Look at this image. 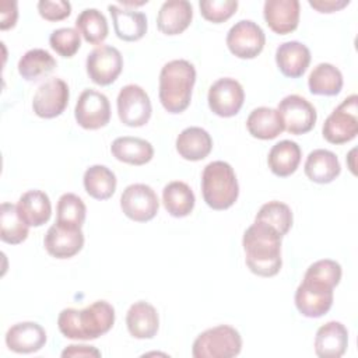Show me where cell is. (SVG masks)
I'll return each mask as SVG.
<instances>
[{
    "label": "cell",
    "instance_id": "cell-11",
    "mask_svg": "<svg viewBox=\"0 0 358 358\" xmlns=\"http://www.w3.org/2000/svg\"><path fill=\"white\" fill-rule=\"evenodd\" d=\"M74 116L77 123L87 130L105 127L110 120V103L105 94L87 88L76 103Z\"/></svg>",
    "mask_w": 358,
    "mask_h": 358
},
{
    "label": "cell",
    "instance_id": "cell-44",
    "mask_svg": "<svg viewBox=\"0 0 358 358\" xmlns=\"http://www.w3.org/2000/svg\"><path fill=\"white\" fill-rule=\"evenodd\" d=\"M350 4V0H309V6L319 13H334Z\"/></svg>",
    "mask_w": 358,
    "mask_h": 358
},
{
    "label": "cell",
    "instance_id": "cell-32",
    "mask_svg": "<svg viewBox=\"0 0 358 358\" xmlns=\"http://www.w3.org/2000/svg\"><path fill=\"white\" fill-rule=\"evenodd\" d=\"M308 87L315 95L334 96L343 88V74L331 63H319L309 74Z\"/></svg>",
    "mask_w": 358,
    "mask_h": 358
},
{
    "label": "cell",
    "instance_id": "cell-13",
    "mask_svg": "<svg viewBox=\"0 0 358 358\" xmlns=\"http://www.w3.org/2000/svg\"><path fill=\"white\" fill-rule=\"evenodd\" d=\"M87 74L98 85H109L116 81L123 69L122 53L110 46L101 45L87 56Z\"/></svg>",
    "mask_w": 358,
    "mask_h": 358
},
{
    "label": "cell",
    "instance_id": "cell-40",
    "mask_svg": "<svg viewBox=\"0 0 358 358\" xmlns=\"http://www.w3.org/2000/svg\"><path fill=\"white\" fill-rule=\"evenodd\" d=\"M201 15L214 24H220L231 18L236 8L238 1L236 0H203L199 3Z\"/></svg>",
    "mask_w": 358,
    "mask_h": 358
},
{
    "label": "cell",
    "instance_id": "cell-36",
    "mask_svg": "<svg viewBox=\"0 0 358 358\" xmlns=\"http://www.w3.org/2000/svg\"><path fill=\"white\" fill-rule=\"evenodd\" d=\"M255 221H260L275 229L281 236L288 234V231L292 227V211L289 206H287L282 201H268L260 207L257 211Z\"/></svg>",
    "mask_w": 358,
    "mask_h": 358
},
{
    "label": "cell",
    "instance_id": "cell-38",
    "mask_svg": "<svg viewBox=\"0 0 358 358\" xmlns=\"http://www.w3.org/2000/svg\"><path fill=\"white\" fill-rule=\"evenodd\" d=\"M49 45L57 55L73 57L81 46V35L76 28H57L50 34Z\"/></svg>",
    "mask_w": 358,
    "mask_h": 358
},
{
    "label": "cell",
    "instance_id": "cell-42",
    "mask_svg": "<svg viewBox=\"0 0 358 358\" xmlns=\"http://www.w3.org/2000/svg\"><path fill=\"white\" fill-rule=\"evenodd\" d=\"M0 29L6 31L15 25L18 18L17 1L14 0H1L0 1Z\"/></svg>",
    "mask_w": 358,
    "mask_h": 358
},
{
    "label": "cell",
    "instance_id": "cell-37",
    "mask_svg": "<svg viewBox=\"0 0 358 358\" xmlns=\"http://www.w3.org/2000/svg\"><path fill=\"white\" fill-rule=\"evenodd\" d=\"M56 213H57V218H56L57 222L81 228L85 221L87 207L81 200V197H78L77 194L64 193L59 197Z\"/></svg>",
    "mask_w": 358,
    "mask_h": 358
},
{
    "label": "cell",
    "instance_id": "cell-22",
    "mask_svg": "<svg viewBox=\"0 0 358 358\" xmlns=\"http://www.w3.org/2000/svg\"><path fill=\"white\" fill-rule=\"evenodd\" d=\"M193 7L187 0H168L159 7L157 27L165 35H179L192 22Z\"/></svg>",
    "mask_w": 358,
    "mask_h": 358
},
{
    "label": "cell",
    "instance_id": "cell-43",
    "mask_svg": "<svg viewBox=\"0 0 358 358\" xmlns=\"http://www.w3.org/2000/svg\"><path fill=\"white\" fill-rule=\"evenodd\" d=\"M63 358H74V357H101V351L96 350L92 345H85V344H71L67 345L62 351Z\"/></svg>",
    "mask_w": 358,
    "mask_h": 358
},
{
    "label": "cell",
    "instance_id": "cell-24",
    "mask_svg": "<svg viewBox=\"0 0 358 358\" xmlns=\"http://www.w3.org/2000/svg\"><path fill=\"white\" fill-rule=\"evenodd\" d=\"M305 175L315 183H330L341 172V165L333 151L317 148L309 152L303 166Z\"/></svg>",
    "mask_w": 358,
    "mask_h": 358
},
{
    "label": "cell",
    "instance_id": "cell-21",
    "mask_svg": "<svg viewBox=\"0 0 358 358\" xmlns=\"http://www.w3.org/2000/svg\"><path fill=\"white\" fill-rule=\"evenodd\" d=\"M275 63L285 77L298 78L309 67L310 50L298 41L282 42L275 50Z\"/></svg>",
    "mask_w": 358,
    "mask_h": 358
},
{
    "label": "cell",
    "instance_id": "cell-19",
    "mask_svg": "<svg viewBox=\"0 0 358 358\" xmlns=\"http://www.w3.org/2000/svg\"><path fill=\"white\" fill-rule=\"evenodd\" d=\"M313 345L320 358H340L348 347V330L341 322H327L317 329Z\"/></svg>",
    "mask_w": 358,
    "mask_h": 358
},
{
    "label": "cell",
    "instance_id": "cell-45",
    "mask_svg": "<svg viewBox=\"0 0 358 358\" xmlns=\"http://www.w3.org/2000/svg\"><path fill=\"white\" fill-rule=\"evenodd\" d=\"M119 4L123 6L124 8H127L129 6H143V4H147V0H143V1H126V0L123 1V0H120Z\"/></svg>",
    "mask_w": 358,
    "mask_h": 358
},
{
    "label": "cell",
    "instance_id": "cell-15",
    "mask_svg": "<svg viewBox=\"0 0 358 358\" xmlns=\"http://www.w3.org/2000/svg\"><path fill=\"white\" fill-rule=\"evenodd\" d=\"M69 85L62 78L53 77L41 84L32 98L34 112L43 119L62 115L69 103Z\"/></svg>",
    "mask_w": 358,
    "mask_h": 358
},
{
    "label": "cell",
    "instance_id": "cell-7",
    "mask_svg": "<svg viewBox=\"0 0 358 358\" xmlns=\"http://www.w3.org/2000/svg\"><path fill=\"white\" fill-rule=\"evenodd\" d=\"M117 115L123 124L140 127L151 117V101L145 90L137 84H127L120 88L116 99Z\"/></svg>",
    "mask_w": 358,
    "mask_h": 358
},
{
    "label": "cell",
    "instance_id": "cell-35",
    "mask_svg": "<svg viewBox=\"0 0 358 358\" xmlns=\"http://www.w3.org/2000/svg\"><path fill=\"white\" fill-rule=\"evenodd\" d=\"M0 238L10 245H18L28 238V225L21 220L17 204L1 203L0 207Z\"/></svg>",
    "mask_w": 358,
    "mask_h": 358
},
{
    "label": "cell",
    "instance_id": "cell-23",
    "mask_svg": "<svg viewBox=\"0 0 358 358\" xmlns=\"http://www.w3.org/2000/svg\"><path fill=\"white\" fill-rule=\"evenodd\" d=\"M126 326L134 338H152L159 329L158 312L151 303L137 301L127 310Z\"/></svg>",
    "mask_w": 358,
    "mask_h": 358
},
{
    "label": "cell",
    "instance_id": "cell-5",
    "mask_svg": "<svg viewBox=\"0 0 358 358\" xmlns=\"http://www.w3.org/2000/svg\"><path fill=\"white\" fill-rule=\"evenodd\" d=\"M242 350L239 331L228 324H220L200 333L193 341L194 358H232Z\"/></svg>",
    "mask_w": 358,
    "mask_h": 358
},
{
    "label": "cell",
    "instance_id": "cell-2",
    "mask_svg": "<svg viewBox=\"0 0 358 358\" xmlns=\"http://www.w3.org/2000/svg\"><path fill=\"white\" fill-rule=\"evenodd\" d=\"M115 323V308L106 301H95L84 309L66 308L59 313L60 333L70 340H95Z\"/></svg>",
    "mask_w": 358,
    "mask_h": 358
},
{
    "label": "cell",
    "instance_id": "cell-9",
    "mask_svg": "<svg viewBox=\"0 0 358 358\" xmlns=\"http://www.w3.org/2000/svg\"><path fill=\"white\" fill-rule=\"evenodd\" d=\"M266 35L260 25L252 20L235 22L227 34V46L239 59H255L263 50Z\"/></svg>",
    "mask_w": 358,
    "mask_h": 358
},
{
    "label": "cell",
    "instance_id": "cell-39",
    "mask_svg": "<svg viewBox=\"0 0 358 358\" xmlns=\"http://www.w3.org/2000/svg\"><path fill=\"white\" fill-rule=\"evenodd\" d=\"M341 274H343V270L340 263L331 259H322L312 263L305 271L303 277L319 280L334 288L336 285H338L341 280Z\"/></svg>",
    "mask_w": 358,
    "mask_h": 358
},
{
    "label": "cell",
    "instance_id": "cell-8",
    "mask_svg": "<svg viewBox=\"0 0 358 358\" xmlns=\"http://www.w3.org/2000/svg\"><path fill=\"white\" fill-rule=\"evenodd\" d=\"M333 289L326 282L303 277L295 291V306L306 317H320L333 305Z\"/></svg>",
    "mask_w": 358,
    "mask_h": 358
},
{
    "label": "cell",
    "instance_id": "cell-14",
    "mask_svg": "<svg viewBox=\"0 0 358 358\" xmlns=\"http://www.w3.org/2000/svg\"><path fill=\"white\" fill-rule=\"evenodd\" d=\"M208 106L221 117L235 116L245 101V91L239 81L231 77L218 78L208 90Z\"/></svg>",
    "mask_w": 358,
    "mask_h": 358
},
{
    "label": "cell",
    "instance_id": "cell-18",
    "mask_svg": "<svg viewBox=\"0 0 358 358\" xmlns=\"http://www.w3.org/2000/svg\"><path fill=\"white\" fill-rule=\"evenodd\" d=\"M46 344L45 329L35 322H20L13 324L6 333V345L17 354H31L39 351Z\"/></svg>",
    "mask_w": 358,
    "mask_h": 358
},
{
    "label": "cell",
    "instance_id": "cell-4",
    "mask_svg": "<svg viewBox=\"0 0 358 358\" xmlns=\"http://www.w3.org/2000/svg\"><path fill=\"white\" fill-rule=\"evenodd\" d=\"M201 193L213 210L229 208L239 196V185L234 168L225 161H213L204 166Z\"/></svg>",
    "mask_w": 358,
    "mask_h": 358
},
{
    "label": "cell",
    "instance_id": "cell-27",
    "mask_svg": "<svg viewBox=\"0 0 358 358\" xmlns=\"http://www.w3.org/2000/svg\"><path fill=\"white\" fill-rule=\"evenodd\" d=\"M110 152L120 162L130 165H144L152 159L154 147L144 138L123 136L112 141Z\"/></svg>",
    "mask_w": 358,
    "mask_h": 358
},
{
    "label": "cell",
    "instance_id": "cell-17",
    "mask_svg": "<svg viewBox=\"0 0 358 358\" xmlns=\"http://www.w3.org/2000/svg\"><path fill=\"white\" fill-rule=\"evenodd\" d=\"M299 13L301 4L298 0H266L263 7V15L268 28L278 35L296 29Z\"/></svg>",
    "mask_w": 358,
    "mask_h": 358
},
{
    "label": "cell",
    "instance_id": "cell-28",
    "mask_svg": "<svg viewBox=\"0 0 358 358\" xmlns=\"http://www.w3.org/2000/svg\"><path fill=\"white\" fill-rule=\"evenodd\" d=\"M301 147L295 141L281 140L275 143L268 151L267 164L274 175L280 178H287L296 171L301 162Z\"/></svg>",
    "mask_w": 358,
    "mask_h": 358
},
{
    "label": "cell",
    "instance_id": "cell-26",
    "mask_svg": "<svg viewBox=\"0 0 358 358\" xmlns=\"http://www.w3.org/2000/svg\"><path fill=\"white\" fill-rule=\"evenodd\" d=\"M21 220L28 227H42L52 215V204L49 196L42 190L25 192L17 203Z\"/></svg>",
    "mask_w": 358,
    "mask_h": 358
},
{
    "label": "cell",
    "instance_id": "cell-20",
    "mask_svg": "<svg viewBox=\"0 0 358 358\" xmlns=\"http://www.w3.org/2000/svg\"><path fill=\"white\" fill-rule=\"evenodd\" d=\"M108 10L112 17L115 34L119 39L126 42H134L145 35L147 17L144 13L124 8L117 4H109Z\"/></svg>",
    "mask_w": 358,
    "mask_h": 358
},
{
    "label": "cell",
    "instance_id": "cell-31",
    "mask_svg": "<svg viewBox=\"0 0 358 358\" xmlns=\"http://www.w3.org/2000/svg\"><path fill=\"white\" fill-rule=\"evenodd\" d=\"M56 59L45 49H31L18 60V73L27 81H38L49 76L56 67Z\"/></svg>",
    "mask_w": 358,
    "mask_h": 358
},
{
    "label": "cell",
    "instance_id": "cell-16",
    "mask_svg": "<svg viewBox=\"0 0 358 358\" xmlns=\"http://www.w3.org/2000/svg\"><path fill=\"white\" fill-rule=\"evenodd\" d=\"M43 245L46 252L56 259H70L84 246V234L81 228L55 222L46 232Z\"/></svg>",
    "mask_w": 358,
    "mask_h": 358
},
{
    "label": "cell",
    "instance_id": "cell-12",
    "mask_svg": "<svg viewBox=\"0 0 358 358\" xmlns=\"http://www.w3.org/2000/svg\"><path fill=\"white\" fill-rule=\"evenodd\" d=\"M277 110L282 119L284 130L296 136L310 131L317 119L315 106L296 94L284 96L280 101Z\"/></svg>",
    "mask_w": 358,
    "mask_h": 358
},
{
    "label": "cell",
    "instance_id": "cell-1",
    "mask_svg": "<svg viewBox=\"0 0 358 358\" xmlns=\"http://www.w3.org/2000/svg\"><path fill=\"white\" fill-rule=\"evenodd\" d=\"M281 235L264 222L255 221L243 234L242 245L249 270L260 277L275 275L281 266Z\"/></svg>",
    "mask_w": 358,
    "mask_h": 358
},
{
    "label": "cell",
    "instance_id": "cell-29",
    "mask_svg": "<svg viewBox=\"0 0 358 358\" xmlns=\"http://www.w3.org/2000/svg\"><path fill=\"white\" fill-rule=\"evenodd\" d=\"M246 127L249 134L260 140H271L284 131V123L277 109L259 106L253 109L248 119Z\"/></svg>",
    "mask_w": 358,
    "mask_h": 358
},
{
    "label": "cell",
    "instance_id": "cell-6",
    "mask_svg": "<svg viewBox=\"0 0 358 358\" xmlns=\"http://www.w3.org/2000/svg\"><path fill=\"white\" fill-rule=\"evenodd\" d=\"M323 137L331 144H344L358 134V96H347L324 120Z\"/></svg>",
    "mask_w": 358,
    "mask_h": 358
},
{
    "label": "cell",
    "instance_id": "cell-41",
    "mask_svg": "<svg viewBox=\"0 0 358 358\" xmlns=\"http://www.w3.org/2000/svg\"><path fill=\"white\" fill-rule=\"evenodd\" d=\"M38 11L46 21H62L71 13V4L66 0H41Z\"/></svg>",
    "mask_w": 358,
    "mask_h": 358
},
{
    "label": "cell",
    "instance_id": "cell-3",
    "mask_svg": "<svg viewBox=\"0 0 358 358\" xmlns=\"http://www.w3.org/2000/svg\"><path fill=\"white\" fill-rule=\"evenodd\" d=\"M196 83L194 66L176 59L164 64L159 73V101L166 112L180 113L190 105L193 85Z\"/></svg>",
    "mask_w": 358,
    "mask_h": 358
},
{
    "label": "cell",
    "instance_id": "cell-34",
    "mask_svg": "<svg viewBox=\"0 0 358 358\" xmlns=\"http://www.w3.org/2000/svg\"><path fill=\"white\" fill-rule=\"evenodd\" d=\"M76 29L91 45L102 43L109 34L106 17L96 8L83 10L76 18Z\"/></svg>",
    "mask_w": 358,
    "mask_h": 358
},
{
    "label": "cell",
    "instance_id": "cell-33",
    "mask_svg": "<svg viewBox=\"0 0 358 358\" xmlns=\"http://www.w3.org/2000/svg\"><path fill=\"white\" fill-rule=\"evenodd\" d=\"M84 189L96 200H106L112 197L116 190V176L105 165H92L84 172Z\"/></svg>",
    "mask_w": 358,
    "mask_h": 358
},
{
    "label": "cell",
    "instance_id": "cell-25",
    "mask_svg": "<svg viewBox=\"0 0 358 358\" xmlns=\"http://www.w3.org/2000/svg\"><path fill=\"white\" fill-rule=\"evenodd\" d=\"M175 145L176 151L183 159L200 161L211 152L213 138L207 130L197 126H190L179 133Z\"/></svg>",
    "mask_w": 358,
    "mask_h": 358
},
{
    "label": "cell",
    "instance_id": "cell-10",
    "mask_svg": "<svg viewBox=\"0 0 358 358\" xmlns=\"http://www.w3.org/2000/svg\"><path fill=\"white\" fill-rule=\"evenodd\" d=\"M120 208L126 217L136 222L152 220L159 208L157 193L145 183L129 185L120 196Z\"/></svg>",
    "mask_w": 358,
    "mask_h": 358
},
{
    "label": "cell",
    "instance_id": "cell-30",
    "mask_svg": "<svg viewBox=\"0 0 358 358\" xmlns=\"http://www.w3.org/2000/svg\"><path fill=\"white\" fill-rule=\"evenodd\" d=\"M162 201L165 210L176 218L189 215L194 207V193L190 186L180 180L169 182L162 190Z\"/></svg>",
    "mask_w": 358,
    "mask_h": 358
}]
</instances>
